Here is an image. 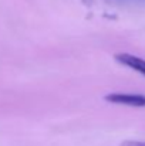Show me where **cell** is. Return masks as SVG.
<instances>
[{
	"label": "cell",
	"mask_w": 145,
	"mask_h": 146,
	"mask_svg": "<svg viewBox=\"0 0 145 146\" xmlns=\"http://www.w3.org/2000/svg\"><path fill=\"white\" fill-rule=\"evenodd\" d=\"M105 101L117 105H127V106H135L141 108L145 106V95L141 94H125V92H114L105 97Z\"/></svg>",
	"instance_id": "obj_1"
},
{
	"label": "cell",
	"mask_w": 145,
	"mask_h": 146,
	"mask_svg": "<svg viewBox=\"0 0 145 146\" xmlns=\"http://www.w3.org/2000/svg\"><path fill=\"white\" fill-rule=\"evenodd\" d=\"M115 60L118 62H121L122 65L142 74L145 77V60H142L141 57H137V55H132V54H127V52H121V54H117L115 55Z\"/></svg>",
	"instance_id": "obj_2"
},
{
	"label": "cell",
	"mask_w": 145,
	"mask_h": 146,
	"mask_svg": "<svg viewBox=\"0 0 145 146\" xmlns=\"http://www.w3.org/2000/svg\"><path fill=\"white\" fill-rule=\"evenodd\" d=\"M121 146H145L144 141H125Z\"/></svg>",
	"instance_id": "obj_3"
}]
</instances>
